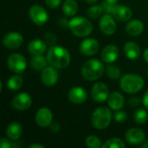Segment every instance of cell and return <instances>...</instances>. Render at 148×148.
<instances>
[{
  "label": "cell",
  "instance_id": "obj_24",
  "mask_svg": "<svg viewBox=\"0 0 148 148\" xmlns=\"http://www.w3.org/2000/svg\"><path fill=\"white\" fill-rule=\"evenodd\" d=\"M78 10V4L75 0H65L62 4V11L67 16H73Z\"/></svg>",
  "mask_w": 148,
  "mask_h": 148
},
{
  "label": "cell",
  "instance_id": "obj_1",
  "mask_svg": "<svg viewBox=\"0 0 148 148\" xmlns=\"http://www.w3.org/2000/svg\"><path fill=\"white\" fill-rule=\"evenodd\" d=\"M48 62L56 69H64L70 63V54L63 47L52 46L47 52Z\"/></svg>",
  "mask_w": 148,
  "mask_h": 148
},
{
  "label": "cell",
  "instance_id": "obj_12",
  "mask_svg": "<svg viewBox=\"0 0 148 148\" xmlns=\"http://www.w3.org/2000/svg\"><path fill=\"white\" fill-rule=\"evenodd\" d=\"M100 48V44L97 40L94 38H88L83 40L80 45V51L82 55L90 56L95 55Z\"/></svg>",
  "mask_w": 148,
  "mask_h": 148
},
{
  "label": "cell",
  "instance_id": "obj_16",
  "mask_svg": "<svg viewBox=\"0 0 148 148\" xmlns=\"http://www.w3.org/2000/svg\"><path fill=\"white\" fill-rule=\"evenodd\" d=\"M126 140L131 145H139L145 141V133L140 128H131L125 134Z\"/></svg>",
  "mask_w": 148,
  "mask_h": 148
},
{
  "label": "cell",
  "instance_id": "obj_14",
  "mask_svg": "<svg viewBox=\"0 0 148 148\" xmlns=\"http://www.w3.org/2000/svg\"><path fill=\"white\" fill-rule=\"evenodd\" d=\"M114 18V17L111 16L109 14H107L101 16L100 23H99V26H100L101 32L104 33L105 35H112L115 32L117 26Z\"/></svg>",
  "mask_w": 148,
  "mask_h": 148
},
{
  "label": "cell",
  "instance_id": "obj_28",
  "mask_svg": "<svg viewBox=\"0 0 148 148\" xmlns=\"http://www.w3.org/2000/svg\"><path fill=\"white\" fill-rule=\"evenodd\" d=\"M102 148H125L126 145L125 143L118 138H113L108 140H107L103 145Z\"/></svg>",
  "mask_w": 148,
  "mask_h": 148
},
{
  "label": "cell",
  "instance_id": "obj_42",
  "mask_svg": "<svg viewBox=\"0 0 148 148\" xmlns=\"http://www.w3.org/2000/svg\"><path fill=\"white\" fill-rule=\"evenodd\" d=\"M84 1L88 3H95L97 0H84Z\"/></svg>",
  "mask_w": 148,
  "mask_h": 148
},
{
  "label": "cell",
  "instance_id": "obj_31",
  "mask_svg": "<svg viewBox=\"0 0 148 148\" xmlns=\"http://www.w3.org/2000/svg\"><path fill=\"white\" fill-rule=\"evenodd\" d=\"M86 146L89 148H100L102 147L101 140L95 135H89L87 137Z\"/></svg>",
  "mask_w": 148,
  "mask_h": 148
},
{
  "label": "cell",
  "instance_id": "obj_7",
  "mask_svg": "<svg viewBox=\"0 0 148 148\" xmlns=\"http://www.w3.org/2000/svg\"><path fill=\"white\" fill-rule=\"evenodd\" d=\"M30 19L36 25H43L49 20V14L47 10L40 5H33L29 10Z\"/></svg>",
  "mask_w": 148,
  "mask_h": 148
},
{
  "label": "cell",
  "instance_id": "obj_3",
  "mask_svg": "<svg viewBox=\"0 0 148 148\" xmlns=\"http://www.w3.org/2000/svg\"><path fill=\"white\" fill-rule=\"evenodd\" d=\"M120 85L121 89L127 94H135L144 87L143 78L135 74H127L121 78Z\"/></svg>",
  "mask_w": 148,
  "mask_h": 148
},
{
  "label": "cell",
  "instance_id": "obj_25",
  "mask_svg": "<svg viewBox=\"0 0 148 148\" xmlns=\"http://www.w3.org/2000/svg\"><path fill=\"white\" fill-rule=\"evenodd\" d=\"M47 63H48V60H47V58L42 56V55H41V56H34L30 60L31 68L33 69L36 70V71L42 70L44 68H46Z\"/></svg>",
  "mask_w": 148,
  "mask_h": 148
},
{
  "label": "cell",
  "instance_id": "obj_37",
  "mask_svg": "<svg viewBox=\"0 0 148 148\" xmlns=\"http://www.w3.org/2000/svg\"><path fill=\"white\" fill-rule=\"evenodd\" d=\"M129 105L133 108H135L137 107L139 104H140V99L137 98V97H132L129 99V101H128Z\"/></svg>",
  "mask_w": 148,
  "mask_h": 148
},
{
  "label": "cell",
  "instance_id": "obj_39",
  "mask_svg": "<svg viewBox=\"0 0 148 148\" xmlns=\"http://www.w3.org/2000/svg\"><path fill=\"white\" fill-rule=\"evenodd\" d=\"M51 130L52 131H54V132H57L59 129H60V127H59V125L57 124V123H54V124H52L51 125Z\"/></svg>",
  "mask_w": 148,
  "mask_h": 148
},
{
  "label": "cell",
  "instance_id": "obj_4",
  "mask_svg": "<svg viewBox=\"0 0 148 148\" xmlns=\"http://www.w3.org/2000/svg\"><path fill=\"white\" fill-rule=\"evenodd\" d=\"M69 28L71 32L76 36H88L93 31V24L92 23L84 17L76 16L72 18L69 22Z\"/></svg>",
  "mask_w": 148,
  "mask_h": 148
},
{
  "label": "cell",
  "instance_id": "obj_40",
  "mask_svg": "<svg viewBox=\"0 0 148 148\" xmlns=\"http://www.w3.org/2000/svg\"><path fill=\"white\" fill-rule=\"evenodd\" d=\"M29 148H44V146L41 144H32L29 146Z\"/></svg>",
  "mask_w": 148,
  "mask_h": 148
},
{
  "label": "cell",
  "instance_id": "obj_17",
  "mask_svg": "<svg viewBox=\"0 0 148 148\" xmlns=\"http://www.w3.org/2000/svg\"><path fill=\"white\" fill-rule=\"evenodd\" d=\"M111 15L116 20H119V21H121V22H125V21H128L129 19H131V17L133 16V11L127 6H125V5H115Z\"/></svg>",
  "mask_w": 148,
  "mask_h": 148
},
{
  "label": "cell",
  "instance_id": "obj_19",
  "mask_svg": "<svg viewBox=\"0 0 148 148\" xmlns=\"http://www.w3.org/2000/svg\"><path fill=\"white\" fill-rule=\"evenodd\" d=\"M124 102L125 101H124L123 95L121 93L116 92V91L112 92L108 98V106L113 110H115V111L121 110L124 106Z\"/></svg>",
  "mask_w": 148,
  "mask_h": 148
},
{
  "label": "cell",
  "instance_id": "obj_10",
  "mask_svg": "<svg viewBox=\"0 0 148 148\" xmlns=\"http://www.w3.org/2000/svg\"><path fill=\"white\" fill-rule=\"evenodd\" d=\"M58 73L55 67H46L42 70L41 80L42 83L47 87H53L56 84L58 81Z\"/></svg>",
  "mask_w": 148,
  "mask_h": 148
},
{
  "label": "cell",
  "instance_id": "obj_27",
  "mask_svg": "<svg viewBox=\"0 0 148 148\" xmlns=\"http://www.w3.org/2000/svg\"><path fill=\"white\" fill-rule=\"evenodd\" d=\"M106 73L112 80H118L121 77V69L116 65H108L106 67Z\"/></svg>",
  "mask_w": 148,
  "mask_h": 148
},
{
  "label": "cell",
  "instance_id": "obj_6",
  "mask_svg": "<svg viewBox=\"0 0 148 148\" xmlns=\"http://www.w3.org/2000/svg\"><path fill=\"white\" fill-rule=\"evenodd\" d=\"M8 68L14 73H23L27 68V61L25 57L18 53L11 54L7 59Z\"/></svg>",
  "mask_w": 148,
  "mask_h": 148
},
{
  "label": "cell",
  "instance_id": "obj_22",
  "mask_svg": "<svg viewBox=\"0 0 148 148\" xmlns=\"http://www.w3.org/2000/svg\"><path fill=\"white\" fill-rule=\"evenodd\" d=\"M126 30L130 36H139L140 35L143 30H144V24L140 20H132L127 23L126 26Z\"/></svg>",
  "mask_w": 148,
  "mask_h": 148
},
{
  "label": "cell",
  "instance_id": "obj_26",
  "mask_svg": "<svg viewBox=\"0 0 148 148\" xmlns=\"http://www.w3.org/2000/svg\"><path fill=\"white\" fill-rule=\"evenodd\" d=\"M23 83V78L20 75H13L7 81V87L10 90H18L22 88Z\"/></svg>",
  "mask_w": 148,
  "mask_h": 148
},
{
  "label": "cell",
  "instance_id": "obj_41",
  "mask_svg": "<svg viewBox=\"0 0 148 148\" xmlns=\"http://www.w3.org/2000/svg\"><path fill=\"white\" fill-rule=\"evenodd\" d=\"M143 57L145 59V61L148 62V49H147L145 51H144V54H143Z\"/></svg>",
  "mask_w": 148,
  "mask_h": 148
},
{
  "label": "cell",
  "instance_id": "obj_5",
  "mask_svg": "<svg viewBox=\"0 0 148 148\" xmlns=\"http://www.w3.org/2000/svg\"><path fill=\"white\" fill-rule=\"evenodd\" d=\"M112 119V113L109 108L105 107H101L96 108L92 114L91 122L95 128L98 130H102L107 128Z\"/></svg>",
  "mask_w": 148,
  "mask_h": 148
},
{
  "label": "cell",
  "instance_id": "obj_8",
  "mask_svg": "<svg viewBox=\"0 0 148 148\" xmlns=\"http://www.w3.org/2000/svg\"><path fill=\"white\" fill-rule=\"evenodd\" d=\"M91 96L96 102H104L109 96V89L105 83L97 82L92 87Z\"/></svg>",
  "mask_w": 148,
  "mask_h": 148
},
{
  "label": "cell",
  "instance_id": "obj_21",
  "mask_svg": "<svg viewBox=\"0 0 148 148\" xmlns=\"http://www.w3.org/2000/svg\"><path fill=\"white\" fill-rule=\"evenodd\" d=\"M124 54L129 60H136L140 55V48L134 42H128L124 46Z\"/></svg>",
  "mask_w": 148,
  "mask_h": 148
},
{
  "label": "cell",
  "instance_id": "obj_38",
  "mask_svg": "<svg viewBox=\"0 0 148 148\" xmlns=\"http://www.w3.org/2000/svg\"><path fill=\"white\" fill-rule=\"evenodd\" d=\"M142 101H143V104H144V106L148 108V91L144 95V96H143V100H142Z\"/></svg>",
  "mask_w": 148,
  "mask_h": 148
},
{
  "label": "cell",
  "instance_id": "obj_18",
  "mask_svg": "<svg viewBox=\"0 0 148 148\" xmlns=\"http://www.w3.org/2000/svg\"><path fill=\"white\" fill-rule=\"evenodd\" d=\"M119 56V49L114 44L107 45L101 52V59L106 63H112L117 60Z\"/></svg>",
  "mask_w": 148,
  "mask_h": 148
},
{
  "label": "cell",
  "instance_id": "obj_35",
  "mask_svg": "<svg viewBox=\"0 0 148 148\" xmlns=\"http://www.w3.org/2000/svg\"><path fill=\"white\" fill-rule=\"evenodd\" d=\"M45 3L47 4V6L50 9H56L57 8L61 3H62V0H45Z\"/></svg>",
  "mask_w": 148,
  "mask_h": 148
},
{
  "label": "cell",
  "instance_id": "obj_20",
  "mask_svg": "<svg viewBox=\"0 0 148 148\" xmlns=\"http://www.w3.org/2000/svg\"><path fill=\"white\" fill-rule=\"evenodd\" d=\"M29 52L33 56H41L47 50V43L40 39L32 40L28 45Z\"/></svg>",
  "mask_w": 148,
  "mask_h": 148
},
{
  "label": "cell",
  "instance_id": "obj_36",
  "mask_svg": "<svg viewBox=\"0 0 148 148\" xmlns=\"http://www.w3.org/2000/svg\"><path fill=\"white\" fill-rule=\"evenodd\" d=\"M13 147V144L9 141L7 139L2 138L0 140V147L1 148H11Z\"/></svg>",
  "mask_w": 148,
  "mask_h": 148
},
{
  "label": "cell",
  "instance_id": "obj_29",
  "mask_svg": "<svg viewBox=\"0 0 148 148\" xmlns=\"http://www.w3.org/2000/svg\"><path fill=\"white\" fill-rule=\"evenodd\" d=\"M103 11L104 10H103V8L101 5H94L88 9L87 15L88 17L92 18V19H95V18L100 17Z\"/></svg>",
  "mask_w": 148,
  "mask_h": 148
},
{
  "label": "cell",
  "instance_id": "obj_11",
  "mask_svg": "<svg viewBox=\"0 0 148 148\" xmlns=\"http://www.w3.org/2000/svg\"><path fill=\"white\" fill-rule=\"evenodd\" d=\"M23 42V37L17 32H9L3 38V43L4 47L10 49H16L22 46Z\"/></svg>",
  "mask_w": 148,
  "mask_h": 148
},
{
  "label": "cell",
  "instance_id": "obj_13",
  "mask_svg": "<svg viewBox=\"0 0 148 148\" xmlns=\"http://www.w3.org/2000/svg\"><path fill=\"white\" fill-rule=\"evenodd\" d=\"M36 122L41 127H47L51 125L53 120L52 112L47 108H40L36 114Z\"/></svg>",
  "mask_w": 148,
  "mask_h": 148
},
{
  "label": "cell",
  "instance_id": "obj_30",
  "mask_svg": "<svg viewBox=\"0 0 148 148\" xmlns=\"http://www.w3.org/2000/svg\"><path fill=\"white\" fill-rule=\"evenodd\" d=\"M134 119L136 123L138 124H144L148 120V114L147 112L142 108H140L136 110L134 115Z\"/></svg>",
  "mask_w": 148,
  "mask_h": 148
},
{
  "label": "cell",
  "instance_id": "obj_15",
  "mask_svg": "<svg viewBox=\"0 0 148 148\" xmlns=\"http://www.w3.org/2000/svg\"><path fill=\"white\" fill-rule=\"evenodd\" d=\"M68 99L75 104H82L88 99L87 91L81 87H74L68 93Z\"/></svg>",
  "mask_w": 148,
  "mask_h": 148
},
{
  "label": "cell",
  "instance_id": "obj_9",
  "mask_svg": "<svg viewBox=\"0 0 148 148\" xmlns=\"http://www.w3.org/2000/svg\"><path fill=\"white\" fill-rule=\"evenodd\" d=\"M32 104V98L31 96L27 94V93H20L16 95L11 101V106L13 108L19 110V111H23L30 108Z\"/></svg>",
  "mask_w": 148,
  "mask_h": 148
},
{
  "label": "cell",
  "instance_id": "obj_23",
  "mask_svg": "<svg viewBox=\"0 0 148 148\" xmlns=\"http://www.w3.org/2000/svg\"><path fill=\"white\" fill-rule=\"evenodd\" d=\"M6 135L11 140H17L22 134V127L19 123H10L6 128Z\"/></svg>",
  "mask_w": 148,
  "mask_h": 148
},
{
  "label": "cell",
  "instance_id": "obj_2",
  "mask_svg": "<svg viewBox=\"0 0 148 148\" xmlns=\"http://www.w3.org/2000/svg\"><path fill=\"white\" fill-rule=\"evenodd\" d=\"M82 75L88 82L95 81L103 75L104 66L98 59H90L82 67Z\"/></svg>",
  "mask_w": 148,
  "mask_h": 148
},
{
  "label": "cell",
  "instance_id": "obj_43",
  "mask_svg": "<svg viewBox=\"0 0 148 148\" xmlns=\"http://www.w3.org/2000/svg\"><path fill=\"white\" fill-rule=\"evenodd\" d=\"M147 74H148V70H147Z\"/></svg>",
  "mask_w": 148,
  "mask_h": 148
},
{
  "label": "cell",
  "instance_id": "obj_33",
  "mask_svg": "<svg viewBox=\"0 0 148 148\" xmlns=\"http://www.w3.org/2000/svg\"><path fill=\"white\" fill-rule=\"evenodd\" d=\"M127 119V114L126 112L124 111H120L118 110L115 114H114V120L115 121L119 122V123H122L124 121H126Z\"/></svg>",
  "mask_w": 148,
  "mask_h": 148
},
{
  "label": "cell",
  "instance_id": "obj_34",
  "mask_svg": "<svg viewBox=\"0 0 148 148\" xmlns=\"http://www.w3.org/2000/svg\"><path fill=\"white\" fill-rule=\"evenodd\" d=\"M45 42L49 45H53L56 42V37L52 33H47L45 35Z\"/></svg>",
  "mask_w": 148,
  "mask_h": 148
},
{
  "label": "cell",
  "instance_id": "obj_32",
  "mask_svg": "<svg viewBox=\"0 0 148 148\" xmlns=\"http://www.w3.org/2000/svg\"><path fill=\"white\" fill-rule=\"evenodd\" d=\"M119 0H104L101 3V6L103 8L104 12L107 14H112V11L115 5H117Z\"/></svg>",
  "mask_w": 148,
  "mask_h": 148
}]
</instances>
